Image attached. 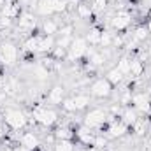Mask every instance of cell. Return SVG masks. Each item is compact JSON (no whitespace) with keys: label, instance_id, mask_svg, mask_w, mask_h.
I'll use <instances>...</instances> for the list:
<instances>
[{"label":"cell","instance_id":"cell-1","mask_svg":"<svg viewBox=\"0 0 151 151\" xmlns=\"http://www.w3.org/2000/svg\"><path fill=\"white\" fill-rule=\"evenodd\" d=\"M69 5H70L69 0H39L35 11H37L39 16L49 18V16H53V14L65 12Z\"/></svg>","mask_w":151,"mask_h":151},{"label":"cell","instance_id":"cell-2","mask_svg":"<svg viewBox=\"0 0 151 151\" xmlns=\"http://www.w3.org/2000/svg\"><path fill=\"white\" fill-rule=\"evenodd\" d=\"M2 118H4V123H5L11 130H14V132L23 130V128L27 127V123H28L27 114L23 113L21 109H16V107H9V109H5Z\"/></svg>","mask_w":151,"mask_h":151},{"label":"cell","instance_id":"cell-3","mask_svg":"<svg viewBox=\"0 0 151 151\" xmlns=\"http://www.w3.org/2000/svg\"><path fill=\"white\" fill-rule=\"evenodd\" d=\"M32 118L34 121L44 127V128H49L53 127L56 121H58V113L53 109V107H44V106H37L34 111H32Z\"/></svg>","mask_w":151,"mask_h":151},{"label":"cell","instance_id":"cell-4","mask_svg":"<svg viewBox=\"0 0 151 151\" xmlns=\"http://www.w3.org/2000/svg\"><path fill=\"white\" fill-rule=\"evenodd\" d=\"M107 118H109V113L106 111V109H102V107H93V109H90L86 116H84V119H83V123L88 127V128H102L106 123H107Z\"/></svg>","mask_w":151,"mask_h":151},{"label":"cell","instance_id":"cell-5","mask_svg":"<svg viewBox=\"0 0 151 151\" xmlns=\"http://www.w3.org/2000/svg\"><path fill=\"white\" fill-rule=\"evenodd\" d=\"M90 91V95L93 97V99H109L111 95H113V84L106 79V77H99V79H95L91 84H90V88H88Z\"/></svg>","mask_w":151,"mask_h":151},{"label":"cell","instance_id":"cell-6","mask_svg":"<svg viewBox=\"0 0 151 151\" xmlns=\"http://www.w3.org/2000/svg\"><path fill=\"white\" fill-rule=\"evenodd\" d=\"M18 62V47L11 40H4L0 44V63L5 67H12Z\"/></svg>","mask_w":151,"mask_h":151},{"label":"cell","instance_id":"cell-7","mask_svg":"<svg viewBox=\"0 0 151 151\" xmlns=\"http://www.w3.org/2000/svg\"><path fill=\"white\" fill-rule=\"evenodd\" d=\"M88 47L90 46H88L86 39L83 37V35H76L74 40H72V44H70V47H69V51H67V60L69 62H74V60L83 58L86 55Z\"/></svg>","mask_w":151,"mask_h":151},{"label":"cell","instance_id":"cell-8","mask_svg":"<svg viewBox=\"0 0 151 151\" xmlns=\"http://www.w3.org/2000/svg\"><path fill=\"white\" fill-rule=\"evenodd\" d=\"M132 107L139 114H146L151 111V97L146 91H135L132 93Z\"/></svg>","mask_w":151,"mask_h":151},{"label":"cell","instance_id":"cell-9","mask_svg":"<svg viewBox=\"0 0 151 151\" xmlns=\"http://www.w3.org/2000/svg\"><path fill=\"white\" fill-rule=\"evenodd\" d=\"M132 12L128 11H118L111 18V28L114 32H121V30H127L130 25H132Z\"/></svg>","mask_w":151,"mask_h":151},{"label":"cell","instance_id":"cell-10","mask_svg":"<svg viewBox=\"0 0 151 151\" xmlns=\"http://www.w3.org/2000/svg\"><path fill=\"white\" fill-rule=\"evenodd\" d=\"M128 125H125L121 119H113V121H109V125H107V128H106V135H107V139H121V137H125L127 134H128Z\"/></svg>","mask_w":151,"mask_h":151},{"label":"cell","instance_id":"cell-11","mask_svg":"<svg viewBox=\"0 0 151 151\" xmlns=\"http://www.w3.org/2000/svg\"><path fill=\"white\" fill-rule=\"evenodd\" d=\"M35 27H37V19L30 11H25V12L19 14V18H18V30L19 32L30 34V32L35 30Z\"/></svg>","mask_w":151,"mask_h":151},{"label":"cell","instance_id":"cell-12","mask_svg":"<svg viewBox=\"0 0 151 151\" xmlns=\"http://www.w3.org/2000/svg\"><path fill=\"white\" fill-rule=\"evenodd\" d=\"M18 141H19V146H23L27 151H35L40 146V139L35 132H21Z\"/></svg>","mask_w":151,"mask_h":151},{"label":"cell","instance_id":"cell-13","mask_svg":"<svg viewBox=\"0 0 151 151\" xmlns=\"http://www.w3.org/2000/svg\"><path fill=\"white\" fill-rule=\"evenodd\" d=\"M46 99H47V102H49L51 106H62V102L65 100V90H63V86L55 84V86L47 91Z\"/></svg>","mask_w":151,"mask_h":151},{"label":"cell","instance_id":"cell-14","mask_svg":"<svg viewBox=\"0 0 151 151\" xmlns=\"http://www.w3.org/2000/svg\"><path fill=\"white\" fill-rule=\"evenodd\" d=\"M0 12H2V16H5V18L16 19V18H19V14H21V4L16 2V0H9V2H5V5L2 7Z\"/></svg>","mask_w":151,"mask_h":151},{"label":"cell","instance_id":"cell-15","mask_svg":"<svg viewBox=\"0 0 151 151\" xmlns=\"http://www.w3.org/2000/svg\"><path fill=\"white\" fill-rule=\"evenodd\" d=\"M76 137H77V141H79L81 144L91 146V142H93V139H95V132H93L91 128H88L86 125H83V127H79V128L76 130Z\"/></svg>","mask_w":151,"mask_h":151},{"label":"cell","instance_id":"cell-16","mask_svg":"<svg viewBox=\"0 0 151 151\" xmlns=\"http://www.w3.org/2000/svg\"><path fill=\"white\" fill-rule=\"evenodd\" d=\"M60 28H62V25L56 21V19H53V18H46L42 23H40V30H42V34L44 35H58V32H60Z\"/></svg>","mask_w":151,"mask_h":151},{"label":"cell","instance_id":"cell-17","mask_svg":"<svg viewBox=\"0 0 151 151\" xmlns=\"http://www.w3.org/2000/svg\"><path fill=\"white\" fill-rule=\"evenodd\" d=\"M91 95L86 93V91H77L76 95H72V100H74L76 111H84L90 104H91Z\"/></svg>","mask_w":151,"mask_h":151},{"label":"cell","instance_id":"cell-18","mask_svg":"<svg viewBox=\"0 0 151 151\" xmlns=\"http://www.w3.org/2000/svg\"><path fill=\"white\" fill-rule=\"evenodd\" d=\"M32 76H34V81L44 83V81H47V77H49V69H47L42 62H39V63H35V65L32 67Z\"/></svg>","mask_w":151,"mask_h":151},{"label":"cell","instance_id":"cell-19","mask_svg":"<svg viewBox=\"0 0 151 151\" xmlns=\"http://www.w3.org/2000/svg\"><path fill=\"white\" fill-rule=\"evenodd\" d=\"M144 62L139 60V58H132V63H130V72H128V77L130 79H139L141 76L144 74Z\"/></svg>","mask_w":151,"mask_h":151},{"label":"cell","instance_id":"cell-20","mask_svg":"<svg viewBox=\"0 0 151 151\" xmlns=\"http://www.w3.org/2000/svg\"><path fill=\"white\" fill-rule=\"evenodd\" d=\"M150 37V30L146 25H141V27H135L134 32H132V42L135 44H144Z\"/></svg>","mask_w":151,"mask_h":151},{"label":"cell","instance_id":"cell-21","mask_svg":"<svg viewBox=\"0 0 151 151\" xmlns=\"http://www.w3.org/2000/svg\"><path fill=\"white\" fill-rule=\"evenodd\" d=\"M119 118H121V121H123L125 125L132 127V125L139 119V113H137L134 107H130V106H128V107H125V109H123V113H121Z\"/></svg>","mask_w":151,"mask_h":151},{"label":"cell","instance_id":"cell-22","mask_svg":"<svg viewBox=\"0 0 151 151\" xmlns=\"http://www.w3.org/2000/svg\"><path fill=\"white\" fill-rule=\"evenodd\" d=\"M148 128H150V121H148V118H139V119L132 125V132H134V135H137V137L146 135Z\"/></svg>","mask_w":151,"mask_h":151},{"label":"cell","instance_id":"cell-23","mask_svg":"<svg viewBox=\"0 0 151 151\" xmlns=\"http://www.w3.org/2000/svg\"><path fill=\"white\" fill-rule=\"evenodd\" d=\"M100 35H102V30L100 28H97V27H91L88 32H86V42L90 44V46H100Z\"/></svg>","mask_w":151,"mask_h":151},{"label":"cell","instance_id":"cell-24","mask_svg":"<svg viewBox=\"0 0 151 151\" xmlns=\"http://www.w3.org/2000/svg\"><path fill=\"white\" fill-rule=\"evenodd\" d=\"M53 134H55V139H56V141H72V139H74V132H72L69 127H65V125L58 127Z\"/></svg>","mask_w":151,"mask_h":151},{"label":"cell","instance_id":"cell-25","mask_svg":"<svg viewBox=\"0 0 151 151\" xmlns=\"http://www.w3.org/2000/svg\"><path fill=\"white\" fill-rule=\"evenodd\" d=\"M130 63H132V56H128V55H123V56H119L118 58V63H116V69L121 72V74L128 76V72H130Z\"/></svg>","mask_w":151,"mask_h":151},{"label":"cell","instance_id":"cell-26","mask_svg":"<svg viewBox=\"0 0 151 151\" xmlns=\"http://www.w3.org/2000/svg\"><path fill=\"white\" fill-rule=\"evenodd\" d=\"M106 79L113 84V86H118V84H121L123 81H125V76L121 74L116 67H113V69H109L107 70V74H106Z\"/></svg>","mask_w":151,"mask_h":151},{"label":"cell","instance_id":"cell-27","mask_svg":"<svg viewBox=\"0 0 151 151\" xmlns=\"http://www.w3.org/2000/svg\"><path fill=\"white\" fill-rule=\"evenodd\" d=\"M76 11H77L79 19H90V18H91V14H93L91 7H90V5H86V4H79Z\"/></svg>","mask_w":151,"mask_h":151},{"label":"cell","instance_id":"cell-28","mask_svg":"<svg viewBox=\"0 0 151 151\" xmlns=\"http://www.w3.org/2000/svg\"><path fill=\"white\" fill-rule=\"evenodd\" d=\"M53 151H74L72 141H56L53 144Z\"/></svg>","mask_w":151,"mask_h":151},{"label":"cell","instance_id":"cell-29","mask_svg":"<svg viewBox=\"0 0 151 151\" xmlns=\"http://www.w3.org/2000/svg\"><path fill=\"white\" fill-rule=\"evenodd\" d=\"M91 146H95V148H99V150H106V148H107V135H104V134H95V139H93Z\"/></svg>","mask_w":151,"mask_h":151},{"label":"cell","instance_id":"cell-30","mask_svg":"<svg viewBox=\"0 0 151 151\" xmlns=\"http://www.w3.org/2000/svg\"><path fill=\"white\" fill-rule=\"evenodd\" d=\"M113 39H114V35L111 32H104V30H102V35H100V47H113Z\"/></svg>","mask_w":151,"mask_h":151},{"label":"cell","instance_id":"cell-31","mask_svg":"<svg viewBox=\"0 0 151 151\" xmlns=\"http://www.w3.org/2000/svg\"><path fill=\"white\" fill-rule=\"evenodd\" d=\"M74 37H76V35H67V37H60V35H58L56 46H60V47H63V49H67V51H69V47H70V44H72Z\"/></svg>","mask_w":151,"mask_h":151},{"label":"cell","instance_id":"cell-32","mask_svg":"<svg viewBox=\"0 0 151 151\" xmlns=\"http://www.w3.org/2000/svg\"><path fill=\"white\" fill-rule=\"evenodd\" d=\"M62 109L65 111V113H77L76 111V106H74V100H72V97H65V100L62 102Z\"/></svg>","mask_w":151,"mask_h":151},{"label":"cell","instance_id":"cell-33","mask_svg":"<svg viewBox=\"0 0 151 151\" xmlns=\"http://www.w3.org/2000/svg\"><path fill=\"white\" fill-rule=\"evenodd\" d=\"M106 9H107V0H93V5H91L93 12H102Z\"/></svg>","mask_w":151,"mask_h":151},{"label":"cell","instance_id":"cell-34","mask_svg":"<svg viewBox=\"0 0 151 151\" xmlns=\"http://www.w3.org/2000/svg\"><path fill=\"white\" fill-rule=\"evenodd\" d=\"M51 53H53L55 60H62V58H65V56H67V49H63V47H60V46H55Z\"/></svg>","mask_w":151,"mask_h":151},{"label":"cell","instance_id":"cell-35","mask_svg":"<svg viewBox=\"0 0 151 151\" xmlns=\"http://www.w3.org/2000/svg\"><path fill=\"white\" fill-rule=\"evenodd\" d=\"M60 37H67V35H74V25H63L58 32Z\"/></svg>","mask_w":151,"mask_h":151},{"label":"cell","instance_id":"cell-36","mask_svg":"<svg viewBox=\"0 0 151 151\" xmlns=\"http://www.w3.org/2000/svg\"><path fill=\"white\" fill-rule=\"evenodd\" d=\"M12 21L11 18H5V16H0V28H11L12 27Z\"/></svg>","mask_w":151,"mask_h":151},{"label":"cell","instance_id":"cell-37","mask_svg":"<svg viewBox=\"0 0 151 151\" xmlns=\"http://www.w3.org/2000/svg\"><path fill=\"white\" fill-rule=\"evenodd\" d=\"M0 151H27L23 146H18V148H0Z\"/></svg>","mask_w":151,"mask_h":151},{"label":"cell","instance_id":"cell-38","mask_svg":"<svg viewBox=\"0 0 151 151\" xmlns=\"http://www.w3.org/2000/svg\"><path fill=\"white\" fill-rule=\"evenodd\" d=\"M83 151H104V150H99V148H95V146H88L86 150H83Z\"/></svg>","mask_w":151,"mask_h":151},{"label":"cell","instance_id":"cell-39","mask_svg":"<svg viewBox=\"0 0 151 151\" xmlns=\"http://www.w3.org/2000/svg\"><path fill=\"white\" fill-rule=\"evenodd\" d=\"M146 27H148V30H150V35H151V18H150V21H148V25H146Z\"/></svg>","mask_w":151,"mask_h":151},{"label":"cell","instance_id":"cell-40","mask_svg":"<svg viewBox=\"0 0 151 151\" xmlns=\"http://www.w3.org/2000/svg\"><path fill=\"white\" fill-rule=\"evenodd\" d=\"M5 2H7V0H0V11H2V7L5 5Z\"/></svg>","mask_w":151,"mask_h":151},{"label":"cell","instance_id":"cell-41","mask_svg":"<svg viewBox=\"0 0 151 151\" xmlns=\"http://www.w3.org/2000/svg\"><path fill=\"white\" fill-rule=\"evenodd\" d=\"M16 2H19V4H23V2H27V0H16Z\"/></svg>","mask_w":151,"mask_h":151},{"label":"cell","instance_id":"cell-42","mask_svg":"<svg viewBox=\"0 0 151 151\" xmlns=\"http://www.w3.org/2000/svg\"><path fill=\"white\" fill-rule=\"evenodd\" d=\"M132 151H144V150H132Z\"/></svg>","mask_w":151,"mask_h":151},{"label":"cell","instance_id":"cell-43","mask_svg":"<svg viewBox=\"0 0 151 151\" xmlns=\"http://www.w3.org/2000/svg\"><path fill=\"white\" fill-rule=\"evenodd\" d=\"M107 2H116V0H107Z\"/></svg>","mask_w":151,"mask_h":151}]
</instances>
